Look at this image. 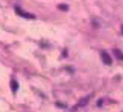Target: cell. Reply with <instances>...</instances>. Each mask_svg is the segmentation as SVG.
Returning a JSON list of instances; mask_svg holds the SVG:
<instances>
[{"label": "cell", "instance_id": "obj_1", "mask_svg": "<svg viewBox=\"0 0 123 112\" xmlns=\"http://www.w3.org/2000/svg\"><path fill=\"white\" fill-rule=\"evenodd\" d=\"M101 58H102V61L105 65L110 66L112 64L113 61H112L111 56L106 52H103L101 54Z\"/></svg>", "mask_w": 123, "mask_h": 112}, {"label": "cell", "instance_id": "obj_2", "mask_svg": "<svg viewBox=\"0 0 123 112\" xmlns=\"http://www.w3.org/2000/svg\"><path fill=\"white\" fill-rule=\"evenodd\" d=\"M113 54L115 55L116 58L123 61V53L120 50L118 49L113 50Z\"/></svg>", "mask_w": 123, "mask_h": 112}, {"label": "cell", "instance_id": "obj_3", "mask_svg": "<svg viewBox=\"0 0 123 112\" xmlns=\"http://www.w3.org/2000/svg\"><path fill=\"white\" fill-rule=\"evenodd\" d=\"M89 101V97L83 98L79 101L78 106L80 107H84V106H85L88 103Z\"/></svg>", "mask_w": 123, "mask_h": 112}, {"label": "cell", "instance_id": "obj_4", "mask_svg": "<svg viewBox=\"0 0 123 112\" xmlns=\"http://www.w3.org/2000/svg\"><path fill=\"white\" fill-rule=\"evenodd\" d=\"M59 8L61 10H63V11H66L68 9V6L65 5H61L59 6Z\"/></svg>", "mask_w": 123, "mask_h": 112}, {"label": "cell", "instance_id": "obj_5", "mask_svg": "<svg viewBox=\"0 0 123 112\" xmlns=\"http://www.w3.org/2000/svg\"><path fill=\"white\" fill-rule=\"evenodd\" d=\"M121 31H122V33H123V25H122L121 26Z\"/></svg>", "mask_w": 123, "mask_h": 112}, {"label": "cell", "instance_id": "obj_6", "mask_svg": "<svg viewBox=\"0 0 123 112\" xmlns=\"http://www.w3.org/2000/svg\"></svg>", "mask_w": 123, "mask_h": 112}]
</instances>
